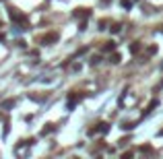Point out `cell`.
<instances>
[{"label": "cell", "mask_w": 163, "mask_h": 159, "mask_svg": "<svg viewBox=\"0 0 163 159\" xmlns=\"http://www.w3.org/2000/svg\"><path fill=\"white\" fill-rule=\"evenodd\" d=\"M89 14H91V13H89L87 8H76V10H75V17H76V19H79V17H81V19H85V17H89Z\"/></svg>", "instance_id": "6da1fadb"}, {"label": "cell", "mask_w": 163, "mask_h": 159, "mask_svg": "<svg viewBox=\"0 0 163 159\" xmlns=\"http://www.w3.org/2000/svg\"><path fill=\"white\" fill-rule=\"evenodd\" d=\"M109 62H114V64H120V62H122V56H120V54H116V52H114V54L109 56Z\"/></svg>", "instance_id": "7a4b0ae2"}, {"label": "cell", "mask_w": 163, "mask_h": 159, "mask_svg": "<svg viewBox=\"0 0 163 159\" xmlns=\"http://www.w3.org/2000/svg\"><path fill=\"white\" fill-rule=\"evenodd\" d=\"M157 105H159V101H157V99H153V101H151L149 105H147V110H145V114H149V112H153L157 108Z\"/></svg>", "instance_id": "3957f363"}, {"label": "cell", "mask_w": 163, "mask_h": 159, "mask_svg": "<svg viewBox=\"0 0 163 159\" xmlns=\"http://www.w3.org/2000/svg\"><path fill=\"white\" fill-rule=\"evenodd\" d=\"M103 50H105V52H114L116 50V42H108L105 46H103Z\"/></svg>", "instance_id": "277c9868"}, {"label": "cell", "mask_w": 163, "mask_h": 159, "mask_svg": "<svg viewBox=\"0 0 163 159\" xmlns=\"http://www.w3.org/2000/svg\"><path fill=\"white\" fill-rule=\"evenodd\" d=\"M56 39H58V35H56V33H50V35H46V37H43V43H48V42H56Z\"/></svg>", "instance_id": "5b68a950"}, {"label": "cell", "mask_w": 163, "mask_h": 159, "mask_svg": "<svg viewBox=\"0 0 163 159\" xmlns=\"http://www.w3.org/2000/svg\"><path fill=\"white\" fill-rule=\"evenodd\" d=\"M138 50H141V43H138V42L130 46V52H132V54H138Z\"/></svg>", "instance_id": "8992f818"}, {"label": "cell", "mask_w": 163, "mask_h": 159, "mask_svg": "<svg viewBox=\"0 0 163 159\" xmlns=\"http://www.w3.org/2000/svg\"><path fill=\"white\" fill-rule=\"evenodd\" d=\"M122 128H124V130H132V128H134V122H126Z\"/></svg>", "instance_id": "52a82bcc"}, {"label": "cell", "mask_w": 163, "mask_h": 159, "mask_svg": "<svg viewBox=\"0 0 163 159\" xmlns=\"http://www.w3.org/2000/svg\"><path fill=\"white\" fill-rule=\"evenodd\" d=\"M120 29H122V27L116 23V25H112V33H120Z\"/></svg>", "instance_id": "ba28073f"}, {"label": "cell", "mask_w": 163, "mask_h": 159, "mask_svg": "<svg viewBox=\"0 0 163 159\" xmlns=\"http://www.w3.org/2000/svg\"><path fill=\"white\" fill-rule=\"evenodd\" d=\"M122 6L124 8H132V2H130V0H122Z\"/></svg>", "instance_id": "9c48e42d"}, {"label": "cell", "mask_w": 163, "mask_h": 159, "mask_svg": "<svg viewBox=\"0 0 163 159\" xmlns=\"http://www.w3.org/2000/svg\"><path fill=\"white\" fill-rule=\"evenodd\" d=\"M0 39H4V35H2V33H0Z\"/></svg>", "instance_id": "30bf717a"}]
</instances>
